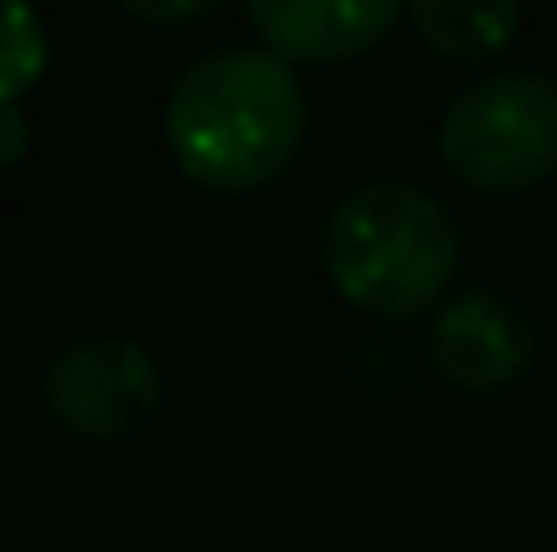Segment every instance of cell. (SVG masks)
I'll return each instance as SVG.
<instances>
[{
	"label": "cell",
	"instance_id": "cell-2",
	"mask_svg": "<svg viewBox=\"0 0 557 552\" xmlns=\"http://www.w3.org/2000/svg\"><path fill=\"white\" fill-rule=\"evenodd\" d=\"M320 260L352 309L373 320H411L449 293L460 266V228L438 195L379 180L336 200Z\"/></svg>",
	"mask_w": 557,
	"mask_h": 552
},
{
	"label": "cell",
	"instance_id": "cell-8",
	"mask_svg": "<svg viewBox=\"0 0 557 552\" xmlns=\"http://www.w3.org/2000/svg\"><path fill=\"white\" fill-rule=\"evenodd\" d=\"M49 71V33L33 0H0V103H22Z\"/></svg>",
	"mask_w": 557,
	"mask_h": 552
},
{
	"label": "cell",
	"instance_id": "cell-4",
	"mask_svg": "<svg viewBox=\"0 0 557 552\" xmlns=\"http://www.w3.org/2000/svg\"><path fill=\"white\" fill-rule=\"evenodd\" d=\"M44 406L65 433L120 444L163 412V368L131 336H82L44 368Z\"/></svg>",
	"mask_w": 557,
	"mask_h": 552
},
{
	"label": "cell",
	"instance_id": "cell-6",
	"mask_svg": "<svg viewBox=\"0 0 557 552\" xmlns=\"http://www.w3.org/2000/svg\"><path fill=\"white\" fill-rule=\"evenodd\" d=\"M406 0H244L249 27L287 65H342L379 49Z\"/></svg>",
	"mask_w": 557,
	"mask_h": 552
},
{
	"label": "cell",
	"instance_id": "cell-9",
	"mask_svg": "<svg viewBox=\"0 0 557 552\" xmlns=\"http://www.w3.org/2000/svg\"><path fill=\"white\" fill-rule=\"evenodd\" d=\"M125 16L147 22V27H189L200 16H211L222 0H114Z\"/></svg>",
	"mask_w": 557,
	"mask_h": 552
},
{
	"label": "cell",
	"instance_id": "cell-7",
	"mask_svg": "<svg viewBox=\"0 0 557 552\" xmlns=\"http://www.w3.org/2000/svg\"><path fill=\"white\" fill-rule=\"evenodd\" d=\"M417 38L449 65H487L515 49L525 27L520 0H406Z\"/></svg>",
	"mask_w": 557,
	"mask_h": 552
},
{
	"label": "cell",
	"instance_id": "cell-10",
	"mask_svg": "<svg viewBox=\"0 0 557 552\" xmlns=\"http://www.w3.org/2000/svg\"><path fill=\"white\" fill-rule=\"evenodd\" d=\"M33 147V125L16 103H0V169H16Z\"/></svg>",
	"mask_w": 557,
	"mask_h": 552
},
{
	"label": "cell",
	"instance_id": "cell-1",
	"mask_svg": "<svg viewBox=\"0 0 557 552\" xmlns=\"http://www.w3.org/2000/svg\"><path fill=\"white\" fill-rule=\"evenodd\" d=\"M304 82L271 49L200 54L174 82L163 114L174 169L211 195H249L282 180L304 147Z\"/></svg>",
	"mask_w": 557,
	"mask_h": 552
},
{
	"label": "cell",
	"instance_id": "cell-3",
	"mask_svg": "<svg viewBox=\"0 0 557 552\" xmlns=\"http://www.w3.org/2000/svg\"><path fill=\"white\" fill-rule=\"evenodd\" d=\"M438 163L476 195H525L557 174V82L493 71L438 114Z\"/></svg>",
	"mask_w": 557,
	"mask_h": 552
},
{
	"label": "cell",
	"instance_id": "cell-5",
	"mask_svg": "<svg viewBox=\"0 0 557 552\" xmlns=\"http://www.w3.org/2000/svg\"><path fill=\"white\" fill-rule=\"evenodd\" d=\"M428 353H433V368L455 390L493 395V390H509L531 373L536 326L515 298H504L493 287H471V293H460L438 309Z\"/></svg>",
	"mask_w": 557,
	"mask_h": 552
}]
</instances>
